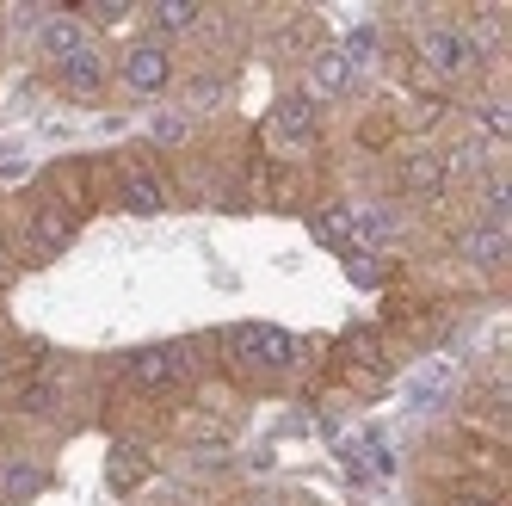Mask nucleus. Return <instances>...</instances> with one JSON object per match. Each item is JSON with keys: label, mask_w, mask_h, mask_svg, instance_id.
Instances as JSON below:
<instances>
[{"label": "nucleus", "mask_w": 512, "mask_h": 506, "mask_svg": "<svg viewBox=\"0 0 512 506\" xmlns=\"http://www.w3.org/2000/svg\"><path fill=\"white\" fill-rule=\"evenodd\" d=\"M124 87L130 93H142V99H155V93H167V81H173V56H167V44L161 38H142V44H130L124 50Z\"/></svg>", "instance_id": "1"}, {"label": "nucleus", "mask_w": 512, "mask_h": 506, "mask_svg": "<svg viewBox=\"0 0 512 506\" xmlns=\"http://www.w3.org/2000/svg\"><path fill=\"white\" fill-rule=\"evenodd\" d=\"M420 56H426V68H438V75H469L482 50H475V38L463 25H432L420 38Z\"/></svg>", "instance_id": "2"}, {"label": "nucleus", "mask_w": 512, "mask_h": 506, "mask_svg": "<svg viewBox=\"0 0 512 506\" xmlns=\"http://www.w3.org/2000/svg\"><path fill=\"white\" fill-rule=\"evenodd\" d=\"M229 340H235V352L247 358V365H266V371H284L290 358H297V340H290L284 328H266V321H253V328H235Z\"/></svg>", "instance_id": "3"}, {"label": "nucleus", "mask_w": 512, "mask_h": 506, "mask_svg": "<svg viewBox=\"0 0 512 506\" xmlns=\"http://www.w3.org/2000/svg\"><path fill=\"white\" fill-rule=\"evenodd\" d=\"M38 50L62 68L68 56H81V50H93V44H87V25H81L75 13H50V19L38 25Z\"/></svg>", "instance_id": "4"}, {"label": "nucleus", "mask_w": 512, "mask_h": 506, "mask_svg": "<svg viewBox=\"0 0 512 506\" xmlns=\"http://www.w3.org/2000/svg\"><path fill=\"white\" fill-rule=\"evenodd\" d=\"M506 247H512V235H506V223H469L463 235H457V253H463V260L469 266H500L506 260Z\"/></svg>", "instance_id": "5"}, {"label": "nucleus", "mask_w": 512, "mask_h": 506, "mask_svg": "<svg viewBox=\"0 0 512 506\" xmlns=\"http://www.w3.org/2000/svg\"><path fill=\"white\" fill-rule=\"evenodd\" d=\"M56 81L75 93V99H93V93H105V56L99 50H81V56H68L62 68H56Z\"/></svg>", "instance_id": "6"}, {"label": "nucleus", "mask_w": 512, "mask_h": 506, "mask_svg": "<svg viewBox=\"0 0 512 506\" xmlns=\"http://www.w3.org/2000/svg\"><path fill=\"white\" fill-rule=\"evenodd\" d=\"M445 161H438L432 149H414L408 161H401V186H408L414 198H438V192H445Z\"/></svg>", "instance_id": "7"}, {"label": "nucleus", "mask_w": 512, "mask_h": 506, "mask_svg": "<svg viewBox=\"0 0 512 506\" xmlns=\"http://www.w3.org/2000/svg\"><path fill=\"white\" fill-rule=\"evenodd\" d=\"M173 377H179V352H167V346H142L130 358V383L136 389H167Z\"/></svg>", "instance_id": "8"}, {"label": "nucleus", "mask_w": 512, "mask_h": 506, "mask_svg": "<svg viewBox=\"0 0 512 506\" xmlns=\"http://www.w3.org/2000/svg\"><path fill=\"white\" fill-rule=\"evenodd\" d=\"M272 130H278L284 142H309V136H315V99H309V93H284L278 112H272Z\"/></svg>", "instance_id": "9"}, {"label": "nucleus", "mask_w": 512, "mask_h": 506, "mask_svg": "<svg viewBox=\"0 0 512 506\" xmlns=\"http://www.w3.org/2000/svg\"><path fill=\"white\" fill-rule=\"evenodd\" d=\"M309 81H315V99H340V93H352V62L340 56V50H321L315 56V68H309Z\"/></svg>", "instance_id": "10"}, {"label": "nucleus", "mask_w": 512, "mask_h": 506, "mask_svg": "<svg viewBox=\"0 0 512 506\" xmlns=\"http://www.w3.org/2000/svg\"><path fill=\"white\" fill-rule=\"evenodd\" d=\"M124 210H136V216L167 210V186H161L155 173H130V179H124Z\"/></svg>", "instance_id": "11"}, {"label": "nucleus", "mask_w": 512, "mask_h": 506, "mask_svg": "<svg viewBox=\"0 0 512 506\" xmlns=\"http://www.w3.org/2000/svg\"><path fill=\"white\" fill-rule=\"evenodd\" d=\"M204 13H198V0H161V7L149 13V25L161 31V38H167V31H192Z\"/></svg>", "instance_id": "12"}, {"label": "nucleus", "mask_w": 512, "mask_h": 506, "mask_svg": "<svg viewBox=\"0 0 512 506\" xmlns=\"http://www.w3.org/2000/svg\"><path fill=\"white\" fill-rule=\"evenodd\" d=\"M68 235H75V223H68L62 210H38V223H31V241H38V253L68 247Z\"/></svg>", "instance_id": "13"}, {"label": "nucleus", "mask_w": 512, "mask_h": 506, "mask_svg": "<svg viewBox=\"0 0 512 506\" xmlns=\"http://www.w3.org/2000/svg\"><path fill=\"white\" fill-rule=\"evenodd\" d=\"M0 488H7V500H31L44 488V469H31V463H13L7 476H0Z\"/></svg>", "instance_id": "14"}, {"label": "nucleus", "mask_w": 512, "mask_h": 506, "mask_svg": "<svg viewBox=\"0 0 512 506\" xmlns=\"http://www.w3.org/2000/svg\"><path fill=\"white\" fill-rule=\"evenodd\" d=\"M340 56L352 62V75H358V68H371V56H377V31H352V38L340 44Z\"/></svg>", "instance_id": "15"}, {"label": "nucleus", "mask_w": 512, "mask_h": 506, "mask_svg": "<svg viewBox=\"0 0 512 506\" xmlns=\"http://www.w3.org/2000/svg\"><path fill=\"white\" fill-rule=\"evenodd\" d=\"M315 235H321V241H346V235H352V210H327V216H315Z\"/></svg>", "instance_id": "16"}, {"label": "nucleus", "mask_w": 512, "mask_h": 506, "mask_svg": "<svg viewBox=\"0 0 512 506\" xmlns=\"http://www.w3.org/2000/svg\"><path fill=\"white\" fill-rule=\"evenodd\" d=\"M482 130H488L494 142H506V136H512V112H506L500 99H488V105H482Z\"/></svg>", "instance_id": "17"}, {"label": "nucleus", "mask_w": 512, "mask_h": 506, "mask_svg": "<svg viewBox=\"0 0 512 506\" xmlns=\"http://www.w3.org/2000/svg\"><path fill=\"white\" fill-rule=\"evenodd\" d=\"M488 216H482V223H506V210H512V192H506V179H488Z\"/></svg>", "instance_id": "18"}, {"label": "nucleus", "mask_w": 512, "mask_h": 506, "mask_svg": "<svg viewBox=\"0 0 512 506\" xmlns=\"http://www.w3.org/2000/svg\"><path fill=\"white\" fill-rule=\"evenodd\" d=\"M136 482H142V457L118 451V457H112V488H136Z\"/></svg>", "instance_id": "19"}, {"label": "nucleus", "mask_w": 512, "mask_h": 506, "mask_svg": "<svg viewBox=\"0 0 512 506\" xmlns=\"http://www.w3.org/2000/svg\"><path fill=\"white\" fill-rule=\"evenodd\" d=\"M155 142H186V118H161L155 124Z\"/></svg>", "instance_id": "20"}, {"label": "nucleus", "mask_w": 512, "mask_h": 506, "mask_svg": "<svg viewBox=\"0 0 512 506\" xmlns=\"http://www.w3.org/2000/svg\"><path fill=\"white\" fill-rule=\"evenodd\" d=\"M93 19H99V25H118V19H124V0H99Z\"/></svg>", "instance_id": "21"}, {"label": "nucleus", "mask_w": 512, "mask_h": 506, "mask_svg": "<svg viewBox=\"0 0 512 506\" xmlns=\"http://www.w3.org/2000/svg\"><path fill=\"white\" fill-rule=\"evenodd\" d=\"M346 272H352L358 284H371V278H377V260H346Z\"/></svg>", "instance_id": "22"}]
</instances>
